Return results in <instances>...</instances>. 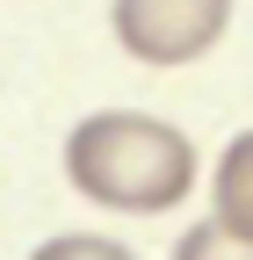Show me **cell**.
<instances>
[{
  "label": "cell",
  "mask_w": 253,
  "mask_h": 260,
  "mask_svg": "<svg viewBox=\"0 0 253 260\" xmlns=\"http://www.w3.org/2000/svg\"><path fill=\"white\" fill-rule=\"evenodd\" d=\"M66 181L102 210L123 217H160L188 203L203 181V152L181 123L145 116V109H94L66 138Z\"/></svg>",
  "instance_id": "6da1fadb"
},
{
  "label": "cell",
  "mask_w": 253,
  "mask_h": 260,
  "mask_svg": "<svg viewBox=\"0 0 253 260\" xmlns=\"http://www.w3.org/2000/svg\"><path fill=\"white\" fill-rule=\"evenodd\" d=\"M109 29L138 65H196L225 44L232 0H116Z\"/></svg>",
  "instance_id": "7a4b0ae2"
},
{
  "label": "cell",
  "mask_w": 253,
  "mask_h": 260,
  "mask_svg": "<svg viewBox=\"0 0 253 260\" xmlns=\"http://www.w3.org/2000/svg\"><path fill=\"white\" fill-rule=\"evenodd\" d=\"M210 217H217V232H225L232 253H253V130H239V138L225 145V159H217Z\"/></svg>",
  "instance_id": "3957f363"
},
{
  "label": "cell",
  "mask_w": 253,
  "mask_h": 260,
  "mask_svg": "<svg viewBox=\"0 0 253 260\" xmlns=\"http://www.w3.org/2000/svg\"><path fill=\"white\" fill-rule=\"evenodd\" d=\"M203 253H225V232H217V217H203L196 232L181 239V260H203Z\"/></svg>",
  "instance_id": "277c9868"
}]
</instances>
